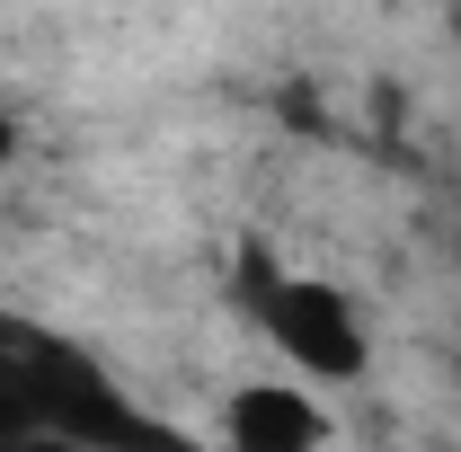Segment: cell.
<instances>
[{
	"mask_svg": "<svg viewBox=\"0 0 461 452\" xmlns=\"http://www.w3.org/2000/svg\"><path fill=\"white\" fill-rule=\"evenodd\" d=\"M240 302H249L258 338L285 355V373H302V382H364L373 329H364L346 284L311 276V267H276L267 249H249L240 258Z\"/></svg>",
	"mask_w": 461,
	"mask_h": 452,
	"instance_id": "cell-1",
	"label": "cell"
},
{
	"mask_svg": "<svg viewBox=\"0 0 461 452\" xmlns=\"http://www.w3.org/2000/svg\"><path fill=\"white\" fill-rule=\"evenodd\" d=\"M27 408H36V435H62V444H142L151 435V417L107 382L98 355L36 338V329H27Z\"/></svg>",
	"mask_w": 461,
	"mask_h": 452,
	"instance_id": "cell-2",
	"label": "cell"
},
{
	"mask_svg": "<svg viewBox=\"0 0 461 452\" xmlns=\"http://www.w3.org/2000/svg\"><path fill=\"white\" fill-rule=\"evenodd\" d=\"M213 435L240 452H320L338 435V417L320 408V382H240L222 399V417H213Z\"/></svg>",
	"mask_w": 461,
	"mask_h": 452,
	"instance_id": "cell-3",
	"label": "cell"
},
{
	"mask_svg": "<svg viewBox=\"0 0 461 452\" xmlns=\"http://www.w3.org/2000/svg\"><path fill=\"white\" fill-rule=\"evenodd\" d=\"M9 151H18V124H9V115H0V160H9Z\"/></svg>",
	"mask_w": 461,
	"mask_h": 452,
	"instance_id": "cell-4",
	"label": "cell"
}]
</instances>
